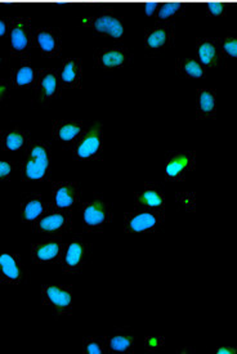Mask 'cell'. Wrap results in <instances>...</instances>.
I'll use <instances>...</instances> for the list:
<instances>
[{"mask_svg":"<svg viewBox=\"0 0 237 354\" xmlns=\"http://www.w3.org/2000/svg\"><path fill=\"white\" fill-rule=\"evenodd\" d=\"M106 352L111 354H132L137 337L128 331H116L114 334L102 336Z\"/></svg>","mask_w":237,"mask_h":354,"instance_id":"obj_25","label":"cell"},{"mask_svg":"<svg viewBox=\"0 0 237 354\" xmlns=\"http://www.w3.org/2000/svg\"><path fill=\"white\" fill-rule=\"evenodd\" d=\"M83 353L86 354H104L106 352L104 339L97 336H89L83 339Z\"/></svg>","mask_w":237,"mask_h":354,"instance_id":"obj_30","label":"cell"},{"mask_svg":"<svg viewBox=\"0 0 237 354\" xmlns=\"http://www.w3.org/2000/svg\"><path fill=\"white\" fill-rule=\"evenodd\" d=\"M207 12H208L210 17L218 19V17H223L226 15L227 10L225 8L222 1H211V3H209L208 6H207Z\"/></svg>","mask_w":237,"mask_h":354,"instance_id":"obj_32","label":"cell"},{"mask_svg":"<svg viewBox=\"0 0 237 354\" xmlns=\"http://www.w3.org/2000/svg\"><path fill=\"white\" fill-rule=\"evenodd\" d=\"M71 155L76 161L92 162L104 156V128L99 122L86 125V131L71 147Z\"/></svg>","mask_w":237,"mask_h":354,"instance_id":"obj_4","label":"cell"},{"mask_svg":"<svg viewBox=\"0 0 237 354\" xmlns=\"http://www.w3.org/2000/svg\"><path fill=\"white\" fill-rule=\"evenodd\" d=\"M196 56L198 61L205 68H217L222 65L223 57L219 48V39L216 37H200L196 40Z\"/></svg>","mask_w":237,"mask_h":354,"instance_id":"obj_19","label":"cell"},{"mask_svg":"<svg viewBox=\"0 0 237 354\" xmlns=\"http://www.w3.org/2000/svg\"><path fill=\"white\" fill-rule=\"evenodd\" d=\"M82 25L101 37H110L114 40H122L125 34L123 21L111 13L86 16L82 19Z\"/></svg>","mask_w":237,"mask_h":354,"instance_id":"obj_11","label":"cell"},{"mask_svg":"<svg viewBox=\"0 0 237 354\" xmlns=\"http://www.w3.org/2000/svg\"><path fill=\"white\" fill-rule=\"evenodd\" d=\"M91 255V243L86 240L75 237L65 245V250L61 258V267L65 274H79L84 270Z\"/></svg>","mask_w":237,"mask_h":354,"instance_id":"obj_9","label":"cell"},{"mask_svg":"<svg viewBox=\"0 0 237 354\" xmlns=\"http://www.w3.org/2000/svg\"><path fill=\"white\" fill-rule=\"evenodd\" d=\"M41 303L56 316L73 315V288L70 285L47 283L41 286Z\"/></svg>","mask_w":237,"mask_h":354,"instance_id":"obj_7","label":"cell"},{"mask_svg":"<svg viewBox=\"0 0 237 354\" xmlns=\"http://www.w3.org/2000/svg\"><path fill=\"white\" fill-rule=\"evenodd\" d=\"M165 194L158 183H146L134 192V207L165 209Z\"/></svg>","mask_w":237,"mask_h":354,"instance_id":"obj_20","label":"cell"},{"mask_svg":"<svg viewBox=\"0 0 237 354\" xmlns=\"http://www.w3.org/2000/svg\"><path fill=\"white\" fill-rule=\"evenodd\" d=\"M34 31L31 19L26 17L10 19L8 39L12 56L17 58L29 57L31 49H34Z\"/></svg>","mask_w":237,"mask_h":354,"instance_id":"obj_6","label":"cell"},{"mask_svg":"<svg viewBox=\"0 0 237 354\" xmlns=\"http://www.w3.org/2000/svg\"><path fill=\"white\" fill-rule=\"evenodd\" d=\"M10 19H4V17H0V39L8 35V31H10Z\"/></svg>","mask_w":237,"mask_h":354,"instance_id":"obj_35","label":"cell"},{"mask_svg":"<svg viewBox=\"0 0 237 354\" xmlns=\"http://www.w3.org/2000/svg\"><path fill=\"white\" fill-rule=\"evenodd\" d=\"M176 40V28L171 22H162L149 28L144 32V47L151 56L169 49Z\"/></svg>","mask_w":237,"mask_h":354,"instance_id":"obj_12","label":"cell"},{"mask_svg":"<svg viewBox=\"0 0 237 354\" xmlns=\"http://www.w3.org/2000/svg\"><path fill=\"white\" fill-rule=\"evenodd\" d=\"M39 68L29 61H23L13 68L10 77V86L13 89H32L38 80Z\"/></svg>","mask_w":237,"mask_h":354,"instance_id":"obj_24","label":"cell"},{"mask_svg":"<svg viewBox=\"0 0 237 354\" xmlns=\"http://www.w3.org/2000/svg\"><path fill=\"white\" fill-rule=\"evenodd\" d=\"M183 13V10L180 4H173V3H167L158 7L156 10V19H160L162 22H169L171 19L178 17Z\"/></svg>","mask_w":237,"mask_h":354,"instance_id":"obj_28","label":"cell"},{"mask_svg":"<svg viewBox=\"0 0 237 354\" xmlns=\"http://www.w3.org/2000/svg\"><path fill=\"white\" fill-rule=\"evenodd\" d=\"M3 66H4V58L0 55V70L3 68Z\"/></svg>","mask_w":237,"mask_h":354,"instance_id":"obj_37","label":"cell"},{"mask_svg":"<svg viewBox=\"0 0 237 354\" xmlns=\"http://www.w3.org/2000/svg\"><path fill=\"white\" fill-rule=\"evenodd\" d=\"M176 68L180 75L191 80L204 79L207 75V68L201 65L196 58L192 57L178 58L176 62Z\"/></svg>","mask_w":237,"mask_h":354,"instance_id":"obj_27","label":"cell"},{"mask_svg":"<svg viewBox=\"0 0 237 354\" xmlns=\"http://www.w3.org/2000/svg\"><path fill=\"white\" fill-rule=\"evenodd\" d=\"M82 203V188L77 182H53L50 204L66 210H74Z\"/></svg>","mask_w":237,"mask_h":354,"instance_id":"obj_14","label":"cell"},{"mask_svg":"<svg viewBox=\"0 0 237 354\" xmlns=\"http://www.w3.org/2000/svg\"><path fill=\"white\" fill-rule=\"evenodd\" d=\"M237 349L235 346H227V345H225V346H218L217 349H216V353L217 354H236Z\"/></svg>","mask_w":237,"mask_h":354,"instance_id":"obj_36","label":"cell"},{"mask_svg":"<svg viewBox=\"0 0 237 354\" xmlns=\"http://www.w3.org/2000/svg\"><path fill=\"white\" fill-rule=\"evenodd\" d=\"M32 232L48 237H59L73 230V212L52 205L49 201L46 212L31 224Z\"/></svg>","mask_w":237,"mask_h":354,"instance_id":"obj_3","label":"cell"},{"mask_svg":"<svg viewBox=\"0 0 237 354\" xmlns=\"http://www.w3.org/2000/svg\"><path fill=\"white\" fill-rule=\"evenodd\" d=\"M219 48L223 58H236L237 57V37L234 35L220 37L219 39Z\"/></svg>","mask_w":237,"mask_h":354,"instance_id":"obj_29","label":"cell"},{"mask_svg":"<svg viewBox=\"0 0 237 354\" xmlns=\"http://www.w3.org/2000/svg\"><path fill=\"white\" fill-rule=\"evenodd\" d=\"M132 53L124 47H106L97 49L95 53V66L104 71L122 70L131 64Z\"/></svg>","mask_w":237,"mask_h":354,"instance_id":"obj_15","label":"cell"},{"mask_svg":"<svg viewBox=\"0 0 237 354\" xmlns=\"http://www.w3.org/2000/svg\"><path fill=\"white\" fill-rule=\"evenodd\" d=\"M86 125L80 120H55L52 122V136L65 147H73L76 140L86 131Z\"/></svg>","mask_w":237,"mask_h":354,"instance_id":"obj_18","label":"cell"},{"mask_svg":"<svg viewBox=\"0 0 237 354\" xmlns=\"http://www.w3.org/2000/svg\"><path fill=\"white\" fill-rule=\"evenodd\" d=\"M15 169H16V162L10 160H0V182L10 180Z\"/></svg>","mask_w":237,"mask_h":354,"instance_id":"obj_31","label":"cell"},{"mask_svg":"<svg viewBox=\"0 0 237 354\" xmlns=\"http://www.w3.org/2000/svg\"><path fill=\"white\" fill-rule=\"evenodd\" d=\"M30 142V131L19 127L0 131V147L6 152H23Z\"/></svg>","mask_w":237,"mask_h":354,"instance_id":"obj_23","label":"cell"},{"mask_svg":"<svg viewBox=\"0 0 237 354\" xmlns=\"http://www.w3.org/2000/svg\"><path fill=\"white\" fill-rule=\"evenodd\" d=\"M165 223V209L134 207L124 214V232L128 234L159 233Z\"/></svg>","mask_w":237,"mask_h":354,"instance_id":"obj_2","label":"cell"},{"mask_svg":"<svg viewBox=\"0 0 237 354\" xmlns=\"http://www.w3.org/2000/svg\"><path fill=\"white\" fill-rule=\"evenodd\" d=\"M62 89L64 88L59 80V70L43 68L39 71L38 80L32 88V92L35 94L37 102L47 106L61 97Z\"/></svg>","mask_w":237,"mask_h":354,"instance_id":"obj_10","label":"cell"},{"mask_svg":"<svg viewBox=\"0 0 237 354\" xmlns=\"http://www.w3.org/2000/svg\"><path fill=\"white\" fill-rule=\"evenodd\" d=\"M52 149L46 140H31L22 152L19 170L21 179L26 183L46 182L50 174Z\"/></svg>","mask_w":237,"mask_h":354,"instance_id":"obj_1","label":"cell"},{"mask_svg":"<svg viewBox=\"0 0 237 354\" xmlns=\"http://www.w3.org/2000/svg\"><path fill=\"white\" fill-rule=\"evenodd\" d=\"M10 82L7 80H3L0 79V112H1V107H3V103L6 102V100L8 98V95L10 93Z\"/></svg>","mask_w":237,"mask_h":354,"instance_id":"obj_34","label":"cell"},{"mask_svg":"<svg viewBox=\"0 0 237 354\" xmlns=\"http://www.w3.org/2000/svg\"><path fill=\"white\" fill-rule=\"evenodd\" d=\"M144 344L149 351H156V349H160L162 345L165 344V340L160 336H149V337H146Z\"/></svg>","mask_w":237,"mask_h":354,"instance_id":"obj_33","label":"cell"},{"mask_svg":"<svg viewBox=\"0 0 237 354\" xmlns=\"http://www.w3.org/2000/svg\"><path fill=\"white\" fill-rule=\"evenodd\" d=\"M25 280V267L17 252H0V283L17 286Z\"/></svg>","mask_w":237,"mask_h":354,"instance_id":"obj_16","label":"cell"},{"mask_svg":"<svg viewBox=\"0 0 237 354\" xmlns=\"http://www.w3.org/2000/svg\"><path fill=\"white\" fill-rule=\"evenodd\" d=\"M66 243L59 239H47L40 243H32L30 248L31 261L38 266L58 264L62 258Z\"/></svg>","mask_w":237,"mask_h":354,"instance_id":"obj_13","label":"cell"},{"mask_svg":"<svg viewBox=\"0 0 237 354\" xmlns=\"http://www.w3.org/2000/svg\"><path fill=\"white\" fill-rule=\"evenodd\" d=\"M196 168L195 151H171L168 152L164 171L165 180L169 183L184 182Z\"/></svg>","mask_w":237,"mask_h":354,"instance_id":"obj_8","label":"cell"},{"mask_svg":"<svg viewBox=\"0 0 237 354\" xmlns=\"http://www.w3.org/2000/svg\"><path fill=\"white\" fill-rule=\"evenodd\" d=\"M59 80L64 89L76 91L83 84V62L77 57H68L59 70Z\"/></svg>","mask_w":237,"mask_h":354,"instance_id":"obj_22","label":"cell"},{"mask_svg":"<svg viewBox=\"0 0 237 354\" xmlns=\"http://www.w3.org/2000/svg\"><path fill=\"white\" fill-rule=\"evenodd\" d=\"M196 118L216 119L217 118V93L214 89L200 88L196 92Z\"/></svg>","mask_w":237,"mask_h":354,"instance_id":"obj_26","label":"cell"},{"mask_svg":"<svg viewBox=\"0 0 237 354\" xmlns=\"http://www.w3.org/2000/svg\"><path fill=\"white\" fill-rule=\"evenodd\" d=\"M34 48L47 58H57L62 50L61 32L55 28H39L34 31Z\"/></svg>","mask_w":237,"mask_h":354,"instance_id":"obj_17","label":"cell"},{"mask_svg":"<svg viewBox=\"0 0 237 354\" xmlns=\"http://www.w3.org/2000/svg\"><path fill=\"white\" fill-rule=\"evenodd\" d=\"M114 213L104 196L95 195L83 203L82 222L86 233H102L111 224Z\"/></svg>","mask_w":237,"mask_h":354,"instance_id":"obj_5","label":"cell"},{"mask_svg":"<svg viewBox=\"0 0 237 354\" xmlns=\"http://www.w3.org/2000/svg\"><path fill=\"white\" fill-rule=\"evenodd\" d=\"M48 205H49V201H46L41 194H38V192L23 194L22 200H21V205H19L21 221L25 224L31 225L40 215L46 212Z\"/></svg>","mask_w":237,"mask_h":354,"instance_id":"obj_21","label":"cell"}]
</instances>
